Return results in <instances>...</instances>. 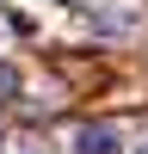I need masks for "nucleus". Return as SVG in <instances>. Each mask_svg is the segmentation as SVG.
Instances as JSON below:
<instances>
[{"mask_svg": "<svg viewBox=\"0 0 148 154\" xmlns=\"http://www.w3.org/2000/svg\"><path fill=\"white\" fill-rule=\"evenodd\" d=\"M74 154H123V130L117 123H80L74 130Z\"/></svg>", "mask_w": 148, "mask_h": 154, "instance_id": "nucleus-1", "label": "nucleus"}, {"mask_svg": "<svg viewBox=\"0 0 148 154\" xmlns=\"http://www.w3.org/2000/svg\"><path fill=\"white\" fill-rule=\"evenodd\" d=\"M19 93V68H6V62H0V99H12Z\"/></svg>", "mask_w": 148, "mask_h": 154, "instance_id": "nucleus-2", "label": "nucleus"}, {"mask_svg": "<svg viewBox=\"0 0 148 154\" xmlns=\"http://www.w3.org/2000/svg\"><path fill=\"white\" fill-rule=\"evenodd\" d=\"M136 154H148V142H142V148H136Z\"/></svg>", "mask_w": 148, "mask_h": 154, "instance_id": "nucleus-3", "label": "nucleus"}, {"mask_svg": "<svg viewBox=\"0 0 148 154\" xmlns=\"http://www.w3.org/2000/svg\"><path fill=\"white\" fill-rule=\"evenodd\" d=\"M0 148H6V136H0Z\"/></svg>", "mask_w": 148, "mask_h": 154, "instance_id": "nucleus-4", "label": "nucleus"}]
</instances>
